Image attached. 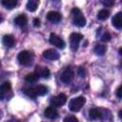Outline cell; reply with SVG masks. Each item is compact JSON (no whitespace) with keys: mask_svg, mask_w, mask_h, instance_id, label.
I'll return each instance as SVG.
<instances>
[{"mask_svg":"<svg viewBox=\"0 0 122 122\" xmlns=\"http://www.w3.org/2000/svg\"><path fill=\"white\" fill-rule=\"evenodd\" d=\"M77 73L80 77H85V70L83 67H79L77 70Z\"/></svg>","mask_w":122,"mask_h":122,"instance_id":"484cf974","label":"cell"},{"mask_svg":"<svg viewBox=\"0 0 122 122\" xmlns=\"http://www.w3.org/2000/svg\"><path fill=\"white\" fill-rule=\"evenodd\" d=\"M2 5L5 8H7L9 10H11V9L15 8V6L17 5V1L16 0H3Z\"/></svg>","mask_w":122,"mask_h":122,"instance_id":"ac0fdd59","label":"cell"},{"mask_svg":"<svg viewBox=\"0 0 122 122\" xmlns=\"http://www.w3.org/2000/svg\"><path fill=\"white\" fill-rule=\"evenodd\" d=\"M38 76H41L43 78H49L50 77V70L48 68H41V67H36V72Z\"/></svg>","mask_w":122,"mask_h":122,"instance_id":"9a60e30c","label":"cell"},{"mask_svg":"<svg viewBox=\"0 0 122 122\" xmlns=\"http://www.w3.org/2000/svg\"><path fill=\"white\" fill-rule=\"evenodd\" d=\"M44 115H45L47 118L55 119V118L58 116V112H57L56 109L53 108L52 106H51V107H48V108L44 111Z\"/></svg>","mask_w":122,"mask_h":122,"instance_id":"30bf717a","label":"cell"},{"mask_svg":"<svg viewBox=\"0 0 122 122\" xmlns=\"http://www.w3.org/2000/svg\"><path fill=\"white\" fill-rule=\"evenodd\" d=\"M47 19L50 22L56 24V23L60 22V20H61V14L59 12H57V11L51 10V11H49L47 13Z\"/></svg>","mask_w":122,"mask_h":122,"instance_id":"9c48e42d","label":"cell"},{"mask_svg":"<svg viewBox=\"0 0 122 122\" xmlns=\"http://www.w3.org/2000/svg\"><path fill=\"white\" fill-rule=\"evenodd\" d=\"M35 90V92H36V95L37 96H42V95H45L48 93V88L44 85H38L37 87L34 88Z\"/></svg>","mask_w":122,"mask_h":122,"instance_id":"e0dca14e","label":"cell"},{"mask_svg":"<svg viewBox=\"0 0 122 122\" xmlns=\"http://www.w3.org/2000/svg\"><path fill=\"white\" fill-rule=\"evenodd\" d=\"M2 42L3 44L8 47V48H11L14 46V43H15V39L14 37L11 35V34H5L3 36V39H2Z\"/></svg>","mask_w":122,"mask_h":122,"instance_id":"8fae6325","label":"cell"},{"mask_svg":"<svg viewBox=\"0 0 122 122\" xmlns=\"http://www.w3.org/2000/svg\"><path fill=\"white\" fill-rule=\"evenodd\" d=\"M82 38H83V35L78 33V32H72L70 35V45H71V49L73 51H77L79 43L82 40Z\"/></svg>","mask_w":122,"mask_h":122,"instance_id":"3957f363","label":"cell"},{"mask_svg":"<svg viewBox=\"0 0 122 122\" xmlns=\"http://www.w3.org/2000/svg\"><path fill=\"white\" fill-rule=\"evenodd\" d=\"M71 14L73 15V24L77 27H84L86 25V18L82 15L78 8H73L71 10Z\"/></svg>","mask_w":122,"mask_h":122,"instance_id":"7a4b0ae2","label":"cell"},{"mask_svg":"<svg viewBox=\"0 0 122 122\" xmlns=\"http://www.w3.org/2000/svg\"><path fill=\"white\" fill-rule=\"evenodd\" d=\"M27 10L30 11H34L36 10L37 7H38V1L37 0H30L27 3Z\"/></svg>","mask_w":122,"mask_h":122,"instance_id":"d6986e66","label":"cell"},{"mask_svg":"<svg viewBox=\"0 0 122 122\" xmlns=\"http://www.w3.org/2000/svg\"><path fill=\"white\" fill-rule=\"evenodd\" d=\"M93 51H94V52H95L97 55H104L105 52H106V47H105L104 45L98 44V45H96V46L94 47Z\"/></svg>","mask_w":122,"mask_h":122,"instance_id":"44dd1931","label":"cell"},{"mask_svg":"<svg viewBox=\"0 0 122 122\" xmlns=\"http://www.w3.org/2000/svg\"><path fill=\"white\" fill-rule=\"evenodd\" d=\"M89 117L92 120H97V119H102V111L101 109H91L89 111Z\"/></svg>","mask_w":122,"mask_h":122,"instance_id":"7c38bea8","label":"cell"},{"mask_svg":"<svg viewBox=\"0 0 122 122\" xmlns=\"http://www.w3.org/2000/svg\"><path fill=\"white\" fill-rule=\"evenodd\" d=\"M63 122H78V120H77V118H76L75 116H73V115H68V116H66V117L64 118Z\"/></svg>","mask_w":122,"mask_h":122,"instance_id":"d4e9b609","label":"cell"},{"mask_svg":"<svg viewBox=\"0 0 122 122\" xmlns=\"http://www.w3.org/2000/svg\"><path fill=\"white\" fill-rule=\"evenodd\" d=\"M0 90H1V99H3V98H4V94L7 93V92H9L11 90L10 82H9V81L4 82V83L1 85Z\"/></svg>","mask_w":122,"mask_h":122,"instance_id":"2e32d148","label":"cell"},{"mask_svg":"<svg viewBox=\"0 0 122 122\" xmlns=\"http://www.w3.org/2000/svg\"><path fill=\"white\" fill-rule=\"evenodd\" d=\"M67 102V96L65 93H59L56 96L52 97L51 100V104L52 107H61Z\"/></svg>","mask_w":122,"mask_h":122,"instance_id":"8992f818","label":"cell"},{"mask_svg":"<svg viewBox=\"0 0 122 122\" xmlns=\"http://www.w3.org/2000/svg\"><path fill=\"white\" fill-rule=\"evenodd\" d=\"M102 4L106 7H111V6L113 5V1H108V0L107 1H102Z\"/></svg>","mask_w":122,"mask_h":122,"instance_id":"83f0119b","label":"cell"},{"mask_svg":"<svg viewBox=\"0 0 122 122\" xmlns=\"http://www.w3.org/2000/svg\"><path fill=\"white\" fill-rule=\"evenodd\" d=\"M118 116H119L120 119H122V109L119 111V112H118Z\"/></svg>","mask_w":122,"mask_h":122,"instance_id":"f546056e","label":"cell"},{"mask_svg":"<svg viewBox=\"0 0 122 122\" xmlns=\"http://www.w3.org/2000/svg\"><path fill=\"white\" fill-rule=\"evenodd\" d=\"M111 34L108 32V31H105L102 35H101V37H100V39L103 41V42H107V41H110L111 40Z\"/></svg>","mask_w":122,"mask_h":122,"instance_id":"cb8c5ba5","label":"cell"},{"mask_svg":"<svg viewBox=\"0 0 122 122\" xmlns=\"http://www.w3.org/2000/svg\"><path fill=\"white\" fill-rule=\"evenodd\" d=\"M16 122H19V121H16Z\"/></svg>","mask_w":122,"mask_h":122,"instance_id":"1f68e13d","label":"cell"},{"mask_svg":"<svg viewBox=\"0 0 122 122\" xmlns=\"http://www.w3.org/2000/svg\"><path fill=\"white\" fill-rule=\"evenodd\" d=\"M112 23L114 28L116 29H122V12H117L112 20Z\"/></svg>","mask_w":122,"mask_h":122,"instance_id":"4fadbf2b","label":"cell"},{"mask_svg":"<svg viewBox=\"0 0 122 122\" xmlns=\"http://www.w3.org/2000/svg\"><path fill=\"white\" fill-rule=\"evenodd\" d=\"M17 59L20 64L22 65H29L32 61V53L29 51H22L19 52Z\"/></svg>","mask_w":122,"mask_h":122,"instance_id":"277c9868","label":"cell"},{"mask_svg":"<svg viewBox=\"0 0 122 122\" xmlns=\"http://www.w3.org/2000/svg\"><path fill=\"white\" fill-rule=\"evenodd\" d=\"M14 23H15L17 26H19L20 28L25 27V26L27 25V23H28V18H27L26 14H24V13L19 14V15L14 19Z\"/></svg>","mask_w":122,"mask_h":122,"instance_id":"5bb4252c","label":"cell"},{"mask_svg":"<svg viewBox=\"0 0 122 122\" xmlns=\"http://www.w3.org/2000/svg\"><path fill=\"white\" fill-rule=\"evenodd\" d=\"M49 41H50V43H51V45L57 47L58 49H64L65 46H66L64 40H62V39H61L57 34H55V33H51V34H50Z\"/></svg>","mask_w":122,"mask_h":122,"instance_id":"5b68a950","label":"cell"},{"mask_svg":"<svg viewBox=\"0 0 122 122\" xmlns=\"http://www.w3.org/2000/svg\"><path fill=\"white\" fill-rule=\"evenodd\" d=\"M43 57L48 60H56L59 58V53L53 49H49L43 51Z\"/></svg>","mask_w":122,"mask_h":122,"instance_id":"ba28073f","label":"cell"},{"mask_svg":"<svg viewBox=\"0 0 122 122\" xmlns=\"http://www.w3.org/2000/svg\"><path fill=\"white\" fill-rule=\"evenodd\" d=\"M33 26L34 27H39L40 26V20L38 18H34L33 19Z\"/></svg>","mask_w":122,"mask_h":122,"instance_id":"f1b7e54d","label":"cell"},{"mask_svg":"<svg viewBox=\"0 0 122 122\" xmlns=\"http://www.w3.org/2000/svg\"><path fill=\"white\" fill-rule=\"evenodd\" d=\"M109 15H110V11L107 10H105V9H103V10H101L98 11L97 18L99 20H105V19H107L109 17Z\"/></svg>","mask_w":122,"mask_h":122,"instance_id":"7402d4cb","label":"cell"},{"mask_svg":"<svg viewBox=\"0 0 122 122\" xmlns=\"http://www.w3.org/2000/svg\"><path fill=\"white\" fill-rule=\"evenodd\" d=\"M119 53H120V55L122 56V48H120V49H119Z\"/></svg>","mask_w":122,"mask_h":122,"instance_id":"4dcf8cb0","label":"cell"},{"mask_svg":"<svg viewBox=\"0 0 122 122\" xmlns=\"http://www.w3.org/2000/svg\"><path fill=\"white\" fill-rule=\"evenodd\" d=\"M73 77H74V72H73L72 69H71V68H67V69L62 72V74H61V76H60V79H61V81H62L63 83L69 84V83H71V82L72 81Z\"/></svg>","mask_w":122,"mask_h":122,"instance_id":"52a82bcc","label":"cell"},{"mask_svg":"<svg viewBox=\"0 0 122 122\" xmlns=\"http://www.w3.org/2000/svg\"><path fill=\"white\" fill-rule=\"evenodd\" d=\"M38 79V75L35 73V72H31V73H28L26 76H25V80L26 82L28 83H34L36 82Z\"/></svg>","mask_w":122,"mask_h":122,"instance_id":"ffe728a7","label":"cell"},{"mask_svg":"<svg viewBox=\"0 0 122 122\" xmlns=\"http://www.w3.org/2000/svg\"><path fill=\"white\" fill-rule=\"evenodd\" d=\"M116 96L118 98H122V85H120L116 90Z\"/></svg>","mask_w":122,"mask_h":122,"instance_id":"4316f807","label":"cell"},{"mask_svg":"<svg viewBox=\"0 0 122 122\" xmlns=\"http://www.w3.org/2000/svg\"><path fill=\"white\" fill-rule=\"evenodd\" d=\"M85 102H86V99L83 96H78V97L72 98L69 103V108L71 112H79L82 109V107L84 106Z\"/></svg>","mask_w":122,"mask_h":122,"instance_id":"6da1fadb","label":"cell"},{"mask_svg":"<svg viewBox=\"0 0 122 122\" xmlns=\"http://www.w3.org/2000/svg\"><path fill=\"white\" fill-rule=\"evenodd\" d=\"M24 92H25V94H27L28 96H30V97H31V98L37 97L34 88H27V89L24 90Z\"/></svg>","mask_w":122,"mask_h":122,"instance_id":"603a6c76","label":"cell"}]
</instances>
